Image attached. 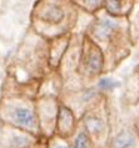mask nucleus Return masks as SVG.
I'll use <instances>...</instances> for the list:
<instances>
[{
	"mask_svg": "<svg viewBox=\"0 0 139 148\" xmlns=\"http://www.w3.org/2000/svg\"><path fill=\"white\" fill-rule=\"evenodd\" d=\"M95 103L97 102H94L93 106L83 113L80 123H82V127L88 132V134L91 137V139L94 140L97 148H103L109 143V124L107 118L103 114H100L98 109H95Z\"/></svg>",
	"mask_w": 139,
	"mask_h": 148,
	"instance_id": "20e7f679",
	"label": "nucleus"
},
{
	"mask_svg": "<svg viewBox=\"0 0 139 148\" xmlns=\"http://www.w3.org/2000/svg\"><path fill=\"white\" fill-rule=\"evenodd\" d=\"M82 3L87 6L88 9H98L99 6H102L105 3V0H82Z\"/></svg>",
	"mask_w": 139,
	"mask_h": 148,
	"instance_id": "f8f14e48",
	"label": "nucleus"
},
{
	"mask_svg": "<svg viewBox=\"0 0 139 148\" xmlns=\"http://www.w3.org/2000/svg\"><path fill=\"white\" fill-rule=\"evenodd\" d=\"M105 70V57L102 48L90 36H84L80 44V54L76 74L84 79H94Z\"/></svg>",
	"mask_w": 139,
	"mask_h": 148,
	"instance_id": "f03ea898",
	"label": "nucleus"
},
{
	"mask_svg": "<svg viewBox=\"0 0 139 148\" xmlns=\"http://www.w3.org/2000/svg\"><path fill=\"white\" fill-rule=\"evenodd\" d=\"M70 142L73 148H97L94 140L91 139V137L88 134V132L82 125H80V128L78 127L74 136L70 138Z\"/></svg>",
	"mask_w": 139,
	"mask_h": 148,
	"instance_id": "1a4fd4ad",
	"label": "nucleus"
},
{
	"mask_svg": "<svg viewBox=\"0 0 139 148\" xmlns=\"http://www.w3.org/2000/svg\"><path fill=\"white\" fill-rule=\"evenodd\" d=\"M59 102L60 98L57 95H36L35 98L40 134L44 138H48L55 133V122Z\"/></svg>",
	"mask_w": 139,
	"mask_h": 148,
	"instance_id": "7ed1b4c3",
	"label": "nucleus"
},
{
	"mask_svg": "<svg viewBox=\"0 0 139 148\" xmlns=\"http://www.w3.org/2000/svg\"><path fill=\"white\" fill-rule=\"evenodd\" d=\"M0 124L40 134V127L36 114L35 97L24 93L4 94L0 99Z\"/></svg>",
	"mask_w": 139,
	"mask_h": 148,
	"instance_id": "f257e3e1",
	"label": "nucleus"
},
{
	"mask_svg": "<svg viewBox=\"0 0 139 148\" xmlns=\"http://www.w3.org/2000/svg\"><path fill=\"white\" fill-rule=\"evenodd\" d=\"M79 127L78 119H76L75 112L70 107L67 106L64 102H59L58 107V114H57V122H55V133L60 137L70 139L76 129Z\"/></svg>",
	"mask_w": 139,
	"mask_h": 148,
	"instance_id": "39448f33",
	"label": "nucleus"
},
{
	"mask_svg": "<svg viewBox=\"0 0 139 148\" xmlns=\"http://www.w3.org/2000/svg\"><path fill=\"white\" fill-rule=\"evenodd\" d=\"M137 131L130 128H124L119 131L109 140V148H135L137 147Z\"/></svg>",
	"mask_w": 139,
	"mask_h": 148,
	"instance_id": "6e6552de",
	"label": "nucleus"
},
{
	"mask_svg": "<svg viewBox=\"0 0 139 148\" xmlns=\"http://www.w3.org/2000/svg\"><path fill=\"white\" fill-rule=\"evenodd\" d=\"M114 87H115V82L113 79H109V78L99 79V82H98V89H99V93L100 92H104V90H112Z\"/></svg>",
	"mask_w": 139,
	"mask_h": 148,
	"instance_id": "9b49d317",
	"label": "nucleus"
},
{
	"mask_svg": "<svg viewBox=\"0 0 139 148\" xmlns=\"http://www.w3.org/2000/svg\"><path fill=\"white\" fill-rule=\"evenodd\" d=\"M38 19L44 24L57 25L63 21L64 19V10L59 5L49 3V4H43L40 6Z\"/></svg>",
	"mask_w": 139,
	"mask_h": 148,
	"instance_id": "0eeeda50",
	"label": "nucleus"
},
{
	"mask_svg": "<svg viewBox=\"0 0 139 148\" xmlns=\"http://www.w3.org/2000/svg\"><path fill=\"white\" fill-rule=\"evenodd\" d=\"M69 44H70V39L64 35L50 40L48 47V63H49V68L52 70L58 69Z\"/></svg>",
	"mask_w": 139,
	"mask_h": 148,
	"instance_id": "423d86ee",
	"label": "nucleus"
},
{
	"mask_svg": "<svg viewBox=\"0 0 139 148\" xmlns=\"http://www.w3.org/2000/svg\"><path fill=\"white\" fill-rule=\"evenodd\" d=\"M45 148H73L69 138L53 134L45 139Z\"/></svg>",
	"mask_w": 139,
	"mask_h": 148,
	"instance_id": "9d476101",
	"label": "nucleus"
}]
</instances>
